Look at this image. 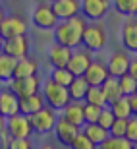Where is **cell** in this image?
<instances>
[{
  "label": "cell",
  "mask_w": 137,
  "mask_h": 149,
  "mask_svg": "<svg viewBox=\"0 0 137 149\" xmlns=\"http://www.w3.org/2000/svg\"><path fill=\"white\" fill-rule=\"evenodd\" d=\"M85 25H87V22H85L81 16H75V17H70V19H64V22H58L56 27L52 29V33H54V43L75 50L77 47L81 45V35H83Z\"/></svg>",
  "instance_id": "cell-1"
},
{
  "label": "cell",
  "mask_w": 137,
  "mask_h": 149,
  "mask_svg": "<svg viewBox=\"0 0 137 149\" xmlns=\"http://www.w3.org/2000/svg\"><path fill=\"white\" fill-rule=\"evenodd\" d=\"M39 93L43 97L44 105L50 107L52 111H62L64 107L70 103V95H68V89L62 87V85H56L50 79L46 81H41V87H39Z\"/></svg>",
  "instance_id": "cell-2"
},
{
  "label": "cell",
  "mask_w": 137,
  "mask_h": 149,
  "mask_svg": "<svg viewBox=\"0 0 137 149\" xmlns=\"http://www.w3.org/2000/svg\"><path fill=\"white\" fill-rule=\"evenodd\" d=\"M106 31L104 27L100 25L99 22H91L85 25L83 29V35H81V45L83 49L87 50V52H99V50L104 49V45H106Z\"/></svg>",
  "instance_id": "cell-3"
},
{
  "label": "cell",
  "mask_w": 137,
  "mask_h": 149,
  "mask_svg": "<svg viewBox=\"0 0 137 149\" xmlns=\"http://www.w3.org/2000/svg\"><path fill=\"white\" fill-rule=\"evenodd\" d=\"M27 118H29V124H31V130H33V132L50 134L52 128H54V124H56L58 114H56V111H52L50 107H43L41 111L33 112V114L27 116Z\"/></svg>",
  "instance_id": "cell-4"
},
{
  "label": "cell",
  "mask_w": 137,
  "mask_h": 149,
  "mask_svg": "<svg viewBox=\"0 0 137 149\" xmlns=\"http://www.w3.org/2000/svg\"><path fill=\"white\" fill-rule=\"evenodd\" d=\"M79 16L85 22H100L110 10V0H79Z\"/></svg>",
  "instance_id": "cell-5"
},
{
  "label": "cell",
  "mask_w": 137,
  "mask_h": 149,
  "mask_svg": "<svg viewBox=\"0 0 137 149\" xmlns=\"http://www.w3.org/2000/svg\"><path fill=\"white\" fill-rule=\"evenodd\" d=\"M31 22L37 29H43V31H50V29L56 27V23H58V17L54 16V12L50 8V4L46 2H41L33 10L31 14Z\"/></svg>",
  "instance_id": "cell-6"
},
{
  "label": "cell",
  "mask_w": 137,
  "mask_h": 149,
  "mask_svg": "<svg viewBox=\"0 0 137 149\" xmlns=\"http://www.w3.org/2000/svg\"><path fill=\"white\" fill-rule=\"evenodd\" d=\"M27 33V22L21 16H4L0 22V37L10 39V37H19Z\"/></svg>",
  "instance_id": "cell-7"
},
{
  "label": "cell",
  "mask_w": 137,
  "mask_h": 149,
  "mask_svg": "<svg viewBox=\"0 0 137 149\" xmlns=\"http://www.w3.org/2000/svg\"><path fill=\"white\" fill-rule=\"evenodd\" d=\"M8 83H10V91L16 97H27V95L39 93V87H41V79L37 74L29 77H14Z\"/></svg>",
  "instance_id": "cell-8"
},
{
  "label": "cell",
  "mask_w": 137,
  "mask_h": 149,
  "mask_svg": "<svg viewBox=\"0 0 137 149\" xmlns=\"http://www.w3.org/2000/svg\"><path fill=\"white\" fill-rule=\"evenodd\" d=\"M4 132L10 136V138H29L33 130H31V124H29V118L23 114H14L10 118H6V128Z\"/></svg>",
  "instance_id": "cell-9"
},
{
  "label": "cell",
  "mask_w": 137,
  "mask_h": 149,
  "mask_svg": "<svg viewBox=\"0 0 137 149\" xmlns=\"http://www.w3.org/2000/svg\"><path fill=\"white\" fill-rule=\"evenodd\" d=\"M29 49H31V45H29V39L27 35H19V37H10V39H4V43H2V52L12 58H23V56L29 54Z\"/></svg>",
  "instance_id": "cell-10"
},
{
  "label": "cell",
  "mask_w": 137,
  "mask_h": 149,
  "mask_svg": "<svg viewBox=\"0 0 137 149\" xmlns=\"http://www.w3.org/2000/svg\"><path fill=\"white\" fill-rule=\"evenodd\" d=\"M50 8L54 12V16L58 17V22H64V19L79 16L81 4H79V0H52Z\"/></svg>",
  "instance_id": "cell-11"
},
{
  "label": "cell",
  "mask_w": 137,
  "mask_h": 149,
  "mask_svg": "<svg viewBox=\"0 0 137 149\" xmlns=\"http://www.w3.org/2000/svg\"><path fill=\"white\" fill-rule=\"evenodd\" d=\"M131 58L127 56L126 50H118V52H112V56L106 62V72L112 77H120L124 74H127V66H129Z\"/></svg>",
  "instance_id": "cell-12"
},
{
  "label": "cell",
  "mask_w": 137,
  "mask_h": 149,
  "mask_svg": "<svg viewBox=\"0 0 137 149\" xmlns=\"http://www.w3.org/2000/svg\"><path fill=\"white\" fill-rule=\"evenodd\" d=\"M91 60H93V58H91V52H87L85 49L83 50H71V56H70V60H68L66 68L70 70V74L73 77L83 76V72L87 70Z\"/></svg>",
  "instance_id": "cell-13"
},
{
  "label": "cell",
  "mask_w": 137,
  "mask_h": 149,
  "mask_svg": "<svg viewBox=\"0 0 137 149\" xmlns=\"http://www.w3.org/2000/svg\"><path fill=\"white\" fill-rule=\"evenodd\" d=\"M52 132H54L56 139H58L62 145H70L71 139L79 134V128L73 126V124H70L68 120H64L62 116H58V118H56L54 128H52Z\"/></svg>",
  "instance_id": "cell-14"
},
{
  "label": "cell",
  "mask_w": 137,
  "mask_h": 149,
  "mask_svg": "<svg viewBox=\"0 0 137 149\" xmlns=\"http://www.w3.org/2000/svg\"><path fill=\"white\" fill-rule=\"evenodd\" d=\"M108 77L106 72V64L100 60H91L87 70L83 72V79L87 81V85H102V81Z\"/></svg>",
  "instance_id": "cell-15"
},
{
  "label": "cell",
  "mask_w": 137,
  "mask_h": 149,
  "mask_svg": "<svg viewBox=\"0 0 137 149\" xmlns=\"http://www.w3.org/2000/svg\"><path fill=\"white\" fill-rule=\"evenodd\" d=\"M122 47L129 52H137V22L135 17H129V22L122 25Z\"/></svg>",
  "instance_id": "cell-16"
},
{
  "label": "cell",
  "mask_w": 137,
  "mask_h": 149,
  "mask_svg": "<svg viewBox=\"0 0 137 149\" xmlns=\"http://www.w3.org/2000/svg\"><path fill=\"white\" fill-rule=\"evenodd\" d=\"M62 118L81 130V126L85 124V120H83V101H70L62 109Z\"/></svg>",
  "instance_id": "cell-17"
},
{
  "label": "cell",
  "mask_w": 137,
  "mask_h": 149,
  "mask_svg": "<svg viewBox=\"0 0 137 149\" xmlns=\"http://www.w3.org/2000/svg\"><path fill=\"white\" fill-rule=\"evenodd\" d=\"M17 107H19V114L31 116L33 112L41 111L46 105H44L41 93H33V95H27V97H17Z\"/></svg>",
  "instance_id": "cell-18"
},
{
  "label": "cell",
  "mask_w": 137,
  "mask_h": 149,
  "mask_svg": "<svg viewBox=\"0 0 137 149\" xmlns=\"http://www.w3.org/2000/svg\"><path fill=\"white\" fill-rule=\"evenodd\" d=\"M39 70V62L37 58H31V56H23V58H17L16 66H14V77H29L35 76ZM12 77V79H14Z\"/></svg>",
  "instance_id": "cell-19"
},
{
  "label": "cell",
  "mask_w": 137,
  "mask_h": 149,
  "mask_svg": "<svg viewBox=\"0 0 137 149\" xmlns=\"http://www.w3.org/2000/svg\"><path fill=\"white\" fill-rule=\"evenodd\" d=\"M70 56H71V49L54 43L52 47H50V50H48V64L52 68H66Z\"/></svg>",
  "instance_id": "cell-20"
},
{
  "label": "cell",
  "mask_w": 137,
  "mask_h": 149,
  "mask_svg": "<svg viewBox=\"0 0 137 149\" xmlns=\"http://www.w3.org/2000/svg\"><path fill=\"white\" fill-rule=\"evenodd\" d=\"M19 112V107H17V97L12 93L10 89H4L0 91V114L4 118H10V116L17 114Z\"/></svg>",
  "instance_id": "cell-21"
},
{
  "label": "cell",
  "mask_w": 137,
  "mask_h": 149,
  "mask_svg": "<svg viewBox=\"0 0 137 149\" xmlns=\"http://www.w3.org/2000/svg\"><path fill=\"white\" fill-rule=\"evenodd\" d=\"M100 91H102V95H104L106 105H110V103L118 101L120 97H124V95H122V91H120V85H118V77H112V76H108L102 81Z\"/></svg>",
  "instance_id": "cell-22"
},
{
  "label": "cell",
  "mask_w": 137,
  "mask_h": 149,
  "mask_svg": "<svg viewBox=\"0 0 137 149\" xmlns=\"http://www.w3.org/2000/svg\"><path fill=\"white\" fill-rule=\"evenodd\" d=\"M81 134L85 136V138H89L91 141H93L95 147H97V145H100L104 139L108 138V130L100 128L97 122H93V124H83V126H81Z\"/></svg>",
  "instance_id": "cell-23"
},
{
  "label": "cell",
  "mask_w": 137,
  "mask_h": 149,
  "mask_svg": "<svg viewBox=\"0 0 137 149\" xmlns=\"http://www.w3.org/2000/svg\"><path fill=\"white\" fill-rule=\"evenodd\" d=\"M87 81L83 79V76H77L71 79V83L68 85V95H70V101H83L85 93H87Z\"/></svg>",
  "instance_id": "cell-24"
},
{
  "label": "cell",
  "mask_w": 137,
  "mask_h": 149,
  "mask_svg": "<svg viewBox=\"0 0 137 149\" xmlns=\"http://www.w3.org/2000/svg\"><path fill=\"white\" fill-rule=\"evenodd\" d=\"M110 109V112L114 114V118H122V120H127V118H131V116H135L131 112V109H129V105H127V97H120L118 101H114V103H110V105H106Z\"/></svg>",
  "instance_id": "cell-25"
},
{
  "label": "cell",
  "mask_w": 137,
  "mask_h": 149,
  "mask_svg": "<svg viewBox=\"0 0 137 149\" xmlns=\"http://www.w3.org/2000/svg\"><path fill=\"white\" fill-rule=\"evenodd\" d=\"M14 66H16V58L0 52V81H10L14 77Z\"/></svg>",
  "instance_id": "cell-26"
},
{
  "label": "cell",
  "mask_w": 137,
  "mask_h": 149,
  "mask_svg": "<svg viewBox=\"0 0 137 149\" xmlns=\"http://www.w3.org/2000/svg\"><path fill=\"white\" fill-rule=\"evenodd\" d=\"M97 149H135V143L127 141L126 138H112V136H108L100 145H97Z\"/></svg>",
  "instance_id": "cell-27"
},
{
  "label": "cell",
  "mask_w": 137,
  "mask_h": 149,
  "mask_svg": "<svg viewBox=\"0 0 137 149\" xmlns=\"http://www.w3.org/2000/svg\"><path fill=\"white\" fill-rule=\"evenodd\" d=\"M83 103L97 105V107H106V101H104V95H102V91H100V85H89L87 93L83 97Z\"/></svg>",
  "instance_id": "cell-28"
},
{
  "label": "cell",
  "mask_w": 137,
  "mask_h": 149,
  "mask_svg": "<svg viewBox=\"0 0 137 149\" xmlns=\"http://www.w3.org/2000/svg\"><path fill=\"white\" fill-rule=\"evenodd\" d=\"M52 83L56 85H62V87H68L73 79V76L70 74L68 68H52V72H50V77H48Z\"/></svg>",
  "instance_id": "cell-29"
},
{
  "label": "cell",
  "mask_w": 137,
  "mask_h": 149,
  "mask_svg": "<svg viewBox=\"0 0 137 149\" xmlns=\"http://www.w3.org/2000/svg\"><path fill=\"white\" fill-rule=\"evenodd\" d=\"M116 12L126 17H133L137 12V0H112Z\"/></svg>",
  "instance_id": "cell-30"
},
{
  "label": "cell",
  "mask_w": 137,
  "mask_h": 149,
  "mask_svg": "<svg viewBox=\"0 0 137 149\" xmlns=\"http://www.w3.org/2000/svg\"><path fill=\"white\" fill-rule=\"evenodd\" d=\"M118 85H120L122 95L127 97V95H131L137 91V77H131V76H127V74H124V76L118 77Z\"/></svg>",
  "instance_id": "cell-31"
},
{
  "label": "cell",
  "mask_w": 137,
  "mask_h": 149,
  "mask_svg": "<svg viewBox=\"0 0 137 149\" xmlns=\"http://www.w3.org/2000/svg\"><path fill=\"white\" fill-rule=\"evenodd\" d=\"M100 109H102V107L83 103V120H85V124H93V122H97V118H99V114H100Z\"/></svg>",
  "instance_id": "cell-32"
},
{
  "label": "cell",
  "mask_w": 137,
  "mask_h": 149,
  "mask_svg": "<svg viewBox=\"0 0 137 149\" xmlns=\"http://www.w3.org/2000/svg\"><path fill=\"white\" fill-rule=\"evenodd\" d=\"M68 147H71V149H97L93 141H91L89 138H85V136L81 134V130H79V134H77L75 138L71 139V143L68 145Z\"/></svg>",
  "instance_id": "cell-33"
},
{
  "label": "cell",
  "mask_w": 137,
  "mask_h": 149,
  "mask_svg": "<svg viewBox=\"0 0 137 149\" xmlns=\"http://www.w3.org/2000/svg\"><path fill=\"white\" fill-rule=\"evenodd\" d=\"M126 126H127V120L114 118L112 126L108 128V136H112V138H124L126 136Z\"/></svg>",
  "instance_id": "cell-34"
},
{
  "label": "cell",
  "mask_w": 137,
  "mask_h": 149,
  "mask_svg": "<svg viewBox=\"0 0 137 149\" xmlns=\"http://www.w3.org/2000/svg\"><path fill=\"white\" fill-rule=\"evenodd\" d=\"M6 149H33V141L29 138H10Z\"/></svg>",
  "instance_id": "cell-35"
},
{
  "label": "cell",
  "mask_w": 137,
  "mask_h": 149,
  "mask_svg": "<svg viewBox=\"0 0 137 149\" xmlns=\"http://www.w3.org/2000/svg\"><path fill=\"white\" fill-rule=\"evenodd\" d=\"M112 122H114V114L110 112L108 107H102V109H100L99 118H97V124H99L100 128H104V130H108V128L112 126Z\"/></svg>",
  "instance_id": "cell-36"
},
{
  "label": "cell",
  "mask_w": 137,
  "mask_h": 149,
  "mask_svg": "<svg viewBox=\"0 0 137 149\" xmlns=\"http://www.w3.org/2000/svg\"><path fill=\"white\" fill-rule=\"evenodd\" d=\"M124 138H126L127 141H131V143H135V141H137V118H135V116L127 118L126 136H124Z\"/></svg>",
  "instance_id": "cell-37"
},
{
  "label": "cell",
  "mask_w": 137,
  "mask_h": 149,
  "mask_svg": "<svg viewBox=\"0 0 137 149\" xmlns=\"http://www.w3.org/2000/svg\"><path fill=\"white\" fill-rule=\"evenodd\" d=\"M127 105H129V109H131L133 114H137V93L127 95Z\"/></svg>",
  "instance_id": "cell-38"
},
{
  "label": "cell",
  "mask_w": 137,
  "mask_h": 149,
  "mask_svg": "<svg viewBox=\"0 0 137 149\" xmlns=\"http://www.w3.org/2000/svg\"><path fill=\"white\" fill-rule=\"evenodd\" d=\"M127 76L137 77V62H135V60L129 62V66H127Z\"/></svg>",
  "instance_id": "cell-39"
},
{
  "label": "cell",
  "mask_w": 137,
  "mask_h": 149,
  "mask_svg": "<svg viewBox=\"0 0 137 149\" xmlns=\"http://www.w3.org/2000/svg\"><path fill=\"white\" fill-rule=\"evenodd\" d=\"M4 128H6V118L2 114H0V136L4 134Z\"/></svg>",
  "instance_id": "cell-40"
},
{
  "label": "cell",
  "mask_w": 137,
  "mask_h": 149,
  "mask_svg": "<svg viewBox=\"0 0 137 149\" xmlns=\"http://www.w3.org/2000/svg\"><path fill=\"white\" fill-rule=\"evenodd\" d=\"M2 17H4V10H2V6H0V22H2Z\"/></svg>",
  "instance_id": "cell-41"
},
{
  "label": "cell",
  "mask_w": 137,
  "mask_h": 149,
  "mask_svg": "<svg viewBox=\"0 0 137 149\" xmlns=\"http://www.w3.org/2000/svg\"><path fill=\"white\" fill-rule=\"evenodd\" d=\"M41 149H56V147H52V145H43Z\"/></svg>",
  "instance_id": "cell-42"
},
{
  "label": "cell",
  "mask_w": 137,
  "mask_h": 149,
  "mask_svg": "<svg viewBox=\"0 0 137 149\" xmlns=\"http://www.w3.org/2000/svg\"><path fill=\"white\" fill-rule=\"evenodd\" d=\"M2 43H4V39L0 37V52H2Z\"/></svg>",
  "instance_id": "cell-43"
},
{
  "label": "cell",
  "mask_w": 137,
  "mask_h": 149,
  "mask_svg": "<svg viewBox=\"0 0 137 149\" xmlns=\"http://www.w3.org/2000/svg\"><path fill=\"white\" fill-rule=\"evenodd\" d=\"M39 2H44V0H39ZM50 2H52V0H50Z\"/></svg>",
  "instance_id": "cell-44"
},
{
  "label": "cell",
  "mask_w": 137,
  "mask_h": 149,
  "mask_svg": "<svg viewBox=\"0 0 137 149\" xmlns=\"http://www.w3.org/2000/svg\"><path fill=\"white\" fill-rule=\"evenodd\" d=\"M0 83H2V81H0Z\"/></svg>",
  "instance_id": "cell-45"
}]
</instances>
